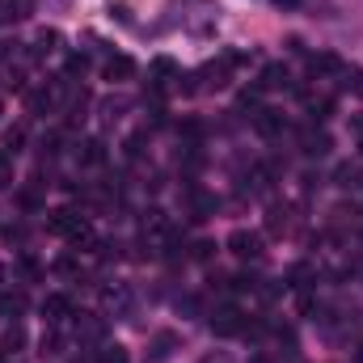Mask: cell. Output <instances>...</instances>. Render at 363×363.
Here are the masks:
<instances>
[{
    "mask_svg": "<svg viewBox=\"0 0 363 363\" xmlns=\"http://www.w3.org/2000/svg\"><path fill=\"white\" fill-rule=\"evenodd\" d=\"M47 228H51V233H60V237H68L72 245H89V241H93L89 220H85V216H77L72 207H60V211H51Z\"/></svg>",
    "mask_w": 363,
    "mask_h": 363,
    "instance_id": "cell-1",
    "label": "cell"
},
{
    "mask_svg": "<svg viewBox=\"0 0 363 363\" xmlns=\"http://www.w3.org/2000/svg\"><path fill=\"white\" fill-rule=\"evenodd\" d=\"M207 325H211V334L233 338V334H241V330H245V313H241L237 304H220V308H211Z\"/></svg>",
    "mask_w": 363,
    "mask_h": 363,
    "instance_id": "cell-2",
    "label": "cell"
},
{
    "mask_svg": "<svg viewBox=\"0 0 363 363\" xmlns=\"http://www.w3.org/2000/svg\"><path fill=\"white\" fill-rule=\"evenodd\" d=\"M228 254L233 258H241V262H258L267 250H262V233H250V228H237L233 237H228Z\"/></svg>",
    "mask_w": 363,
    "mask_h": 363,
    "instance_id": "cell-3",
    "label": "cell"
},
{
    "mask_svg": "<svg viewBox=\"0 0 363 363\" xmlns=\"http://www.w3.org/2000/svg\"><path fill=\"white\" fill-rule=\"evenodd\" d=\"M330 148H334L330 131H321V127H304L300 131V152L304 157H330Z\"/></svg>",
    "mask_w": 363,
    "mask_h": 363,
    "instance_id": "cell-4",
    "label": "cell"
},
{
    "mask_svg": "<svg viewBox=\"0 0 363 363\" xmlns=\"http://www.w3.org/2000/svg\"><path fill=\"white\" fill-rule=\"evenodd\" d=\"M174 351H178V334H174V330H161V334L152 338V355H148V363H169Z\"/></svg>",
    "mask_w": 363,
    "mask_h": 363,
    "instance_id": "cell-5",
    "label": "cell"
},
{
    "mask_svg": "<svg viewBox=\"0 0 363 363\" xmlns=\"http://www.w3.org/2000/svg\"><path fill=\"white\" fill-rule=\"evenodd\" d=\"M342 60L338 55H330V51H321V55H308V72L313 77H342Z\"/></svg>",
    "mask_w": 363,
    "mask_h": 363,
    "instance_id": "cell-6",
    "label": "cell"
},
{
    "mask_svg": "<svg viewBox=\"0 0 363 363\" xmlns=\"http://www.w3.org/2000/svg\"><path fill=\"white\" fill-rule=\"evenodd\" d=\"M287 85H291V72H287L283 64H267V68H262V77H258V89H267V93L287 89Z\"/></svg>",
    "mask_w": 363,
    "mask_h": 363,
    "instance_id": "cell-7",
    "label": "cell"
},
{
    "mask_svg": "<svg viewBox=\"0 0 363 363\" xmlns=\"http://www.w3.org/2000/svg\"><path fill=\"white\" fill-rule=\"evenodd\" d=\"M254 127H258V135H279L287 123H283V110H271V106H262L258 114H254Z\"/></svg>",
    "mask_w": 363,
    "mask_h": 363,
    "instance_id": "cell-8",
    "label": "cell"
},
{
    "mask_svg": "<svg viewBox=\"0 0 363 363\" xmlns=\"http://www.w3.org/2000/svg\"><path fill=\"white\" fill-rule=\"evenodd\" d=\"M211 216H216V199L203 194V190H194V194H190V220L203 224V220H211Z\"/></svg>",
    "mask_w": 363,
    "mask_h": 363,
    "instance_id": "cell-9",
    "label": "cell"
},
{
    "mask_svg": "<svg viewBox=\"0 0 363 363\" xmlns=\"http://www.w3.org/2000/svg\"><path fill=\"white\" fill-rule=\"evenodd\" d=\"M68 308H72L68 296H47V300H43V317H47V325H60V321L68 317Z\"/></svg>",
    "mask_w": 363,
    "mask_h": 363,
    "instance_id": "cell-10",
    "label": "cell"
},
{
    "mask_svg": "<svg viewBox=\"0 0 363 363\" xmlns=\"http://www.w3.org/2000/svg\"><path fill=\"white\" fill-rule=\"evenodd\" d=\"M101 72H106V81H127V77H131V72H135V64H131V60H127V55H110V60H106V68H101Z\"/></svg>",
    "mask_w": 363,
    "mask_h": 363,
    "instance_id": "cell-11",
    "label": "cell"
},
{
    "mask_svg": "<svg viewBox=\"0 0 363 363\" xmlns=\"http://www.w3.org/2000/svg\"><path fill=\"white\" fill-rule=\"evenodd\" d=\"M152 77H157V85H169V81H182V68L169 55H161V60H152Z\"/></svg>",
    "mask_w": 363,
    "mask_h": 363,
    "instance_id": "cell-12",
    "label": "cell"
},
{
    "mask_svg": "<svg viewBox=\"0 0 363 363\" xmlns=\"http://www.w3.org/2000/svg\"><path fill=\"white\" fill-rule=\"evenodd\" d=\"M93 363H131V351L118 347V342H106V347L93 355Z\"/></svg>",
    "mask_w": 363,
    "mask_h": 363,
    "instance_id": "cell-13",
    "label": "cell"
},
{
    "mask_svg": "<svg viewBox=\"0 0 363 363\" xmlns=\"http://www.w3.org/2000/svg\"><path fill=\"white\" fill-rule=\"evenodd\" d=\"M77 157H81L85 165H101V161H106V144H101V140H85V144L77 148Z\"/></svg>",
    "mask_w": 363,
    "mask_h": 363,
    "instance_id": "cell-14",
    "label": "cell"
},
{
    "mask_svg": "<svg viewBox=\"0 0 363 363\" xmlns=\"http://www.w3.org/2000/svg\"><path fill=\"white\" fill-rule=\"evenodd\" d=\"M144 233H157V237H169V220H165V211H157V207H152V211L144 216Z\"/></svg>",
    "mask_w": 363,
    "mask_h": 363,
    "instance_id": "cell-15",
    "label": "cell"
},
{
    "mask_svg": "<svg viewBox=\"0 0 363 363\" xmlns=\"http://www.w3.org/2000/svg\"><path fill=\"white\" fill-rule=\"evenodd\" d=\"M26 9H30V0H0V21H17V17H26Z\"/></svg>",
    "mask_w": 363,
    "mask_h": 363,
    "instance_id": "cell-16",
    "label": "cell"
},
{
    "mask_svg": "<svg viewBox=\"0 0 363 363\" xmlns=\"http://www.w3.org/2000/svg\"><path fill=\"white\" fill-rule=\"evenodd\" d=\"M342 89L363 97V68H342Z\"/></svg>",
    "mask_w": 363,
    "mask_h": 363,
    "instance_id": "cell-17",
    "label": "cell"
},
{
    "mask_svg": "<svg viewBox=\"0 0 363 363\" xmlns=\"http://www.w3.org/2000/svg\"><path fill=\"white\" fill-rule=\"evenodd\" d=\"M308 114L313 118H330L334 114V97H308Z\"/></svg>",
    "mask_w": 363,
    "mask_h": 363,
    "instance_id": "cell-18",
    "label": "cell"
},
{
    "mask_svg": "<svg viewBox=\"0 0 363 363\" xmlns=\"http://www.w3.org/2000/svg\"><path fill=\"white\" fill-rule=\"evenodd\" d=\"M43 351H47V355H64V334H60L55 325L43 334Z\"/></svg>",
    "mask_w": 363,
    "mask_h": 363,
    "instance_id": "cell-19",
    "label": "cell"
},
{
    "mask_svg": "<svg viewBox=\"0 0 363 363\" xmlns=\"http://www.w3.org/2000/svg\"><path fill=\"white\" fill-rule=\"evenodd\" d=\"M55 43H60V34H55V30H43V34L34 38V55H47V51H55Z\"/></svg>",
    "mask_w": 363,
    "mask_h": 363,
    "instance_id": "cell-20",
    "label": "cell"
},
{
    "mask_svg": "<svg viewBox=\"0 0 363 363\" xmlns=\"http://www.w3.org/2000/svg\"><path fill=\"white\" fill-rule=\"evenodd\" d=\"M17 347H26V330L21 325H9L4 330V351H17Z\"/></svg>",
    "mask_w": 363,
    "mask_h": 363,
    "instance_id": "cell-21",
    "label": "cell"
},
{
    "mask_svg": "<svg viewBox=\"0 0 363 363\" xmlns=\"http://www.w3.org/2000/svg\"><path fill=\"white\" fill-rule=\"evenodd\" d=\"M267 228H271V233H287V211H283V207H271Z\"/></svg>",
    "mask_w": 363,
    "mask_h": 363,
    "instance_id": "cell-22",
    "label": "cell"
},
{
    "mask_svg": "<svg viewBox=\"0 0 363 363\" xmlns=\"http://www.w3.org/2000/svg\"><path fill=\"white\" fill-rule=\"evenodd\" d=\"M21 140H26V131H21V127H9V131H4V148H9V157L21 148Z\"/></svg>",
    "mask_w": 363,
    "mask_h": 363,
    "instance_id": "cell-23",
    "label": "cell"
},
{
    "mask_svg": "<svg viewBox=\"0 0 363 363\" xmlns=\"http://www.w3.org/2000/svg\"><path fill=\"white\" fill-rule=\"evenodd\" d=\"M26 308V296H4L0 300V317H9V313H21Z\"/></svg>",
    "mask_w": 363,
    "mask_h": 363,
    "instance_id": "cell-24",
    "label": "cell"
},
{
    "mask_svg": "<svg viewBox=\"0 0 363 363\" xmlns=\"http://www.w3.org/2000/svg\"><path fill=\"white\" fill-rule=\"evenodd\" d=\"M4 186H13V157L9 152H0V190Z\"/></svg>",
    "mask_w": 363,
    "mask_h": 363,
    "instance_id": "cell-25",
    "label": "cell"
},
{
    "mask_svg": "<svg viewBox=\"0 0 363 363\" xmlns=\"http://www.w3.org/2000/svg\"><path fill=\"white\" fill-rule=\"evenodd\" d=\"M77 334L81 338H101V321H81L77 317Z\"/></svg>",
    "mask_w": 363,
    "mask_h": 363,
    "instance_id": "cell-26",
    "label": "cell"
},
{
    "mask_svg": "<svg viewBox=\"0 0 363 363\" xmlns=\"http://www.w3.org/2000/svg\"><path fill=\"white\" fill-rule=\"evenodd\" d=\"M51 271H55V274H64V279H77V274H81V267H77L72 258H60V262H55Z\"/></svg>",
    "mask_w": 363,
    "mask_h": 363,
    "instance_id": "cell-27",
    "label": "cell"
},
{
    "mask_svg": "<svg viewBox=\"0 0 363 363\" xmlns=\"http://www.w3.org/2000/svg\"><path fill=\"white\" fill-rule=\"evenodd\" d=\"M110 17H114V21H123V26H131V4H123V0H118V4H110Z\"/></svg>",
    "mask_w": 363,
    "mask_h": 363,
    "instance_id": "cell-28",
    "label": "cell"
},
{
    "mask_svg": "<svg viewBox=\"0 0 363 363\" xmlns=\"http://www.w3.org/2000/svg\"><path fill=\"white\" fill-rule=\"evenodd\" d=\"M85 68H89L85 55H72V60H68V77H85Z\"/></svg>",
    "mask_w": 363,
    "mask_h": 363,
    "instance_id": "cell-29",
    "label": "cell"
},
{
    "mask_svg": "<svg viewBox=\"0 0 363 363\" xmlns=\"http://www.w3.org/2000/svg\"><path fill=\"white\" fill-rule=\"evenodd\" d=\"M355 178H359V169H351V165H342V169H338V186H351Z\"/></svg>",
    "mask_w": 363,
    "mask_h": 363,
    "instance_id": "cell-30",
    "label": "cell"
},
{
    "mask_svg": "<svg viewBox=\"0 0 363 363\" xmlns=\"http://www.w3.org/2000/svg\"><path fill=\"white\" fill-rule=\"evenodd\" d=\"M211 250H216L211 241H199V245H194V258H211Z\"/></svg>",
    "mask_w": 363,
    "mask_h": 363,
    "instance_id": "cell-31",
    "label": "cell"
},
{
    "mask_svg": "<svg viewBox=\"0 0 363 363\" xmlns=\"http://www.w3.org/2000/svg\"><path fill=\"white\" fill-rule=\"evenodd\" d=\"M274 4H279V9H296L300 0H274Z\"/></svg>",
    "mask_w": 363,
    "mask_h": 363,
    "instance_id": "cell-32",
    "label": "cell"
},
{
    "mask_svg": "<svg viewBox=\"0 0 363 363\" xmlns=\"http://www.w3.org/2000/svg\"><path fill=\"white\" fill-rule=\"evenodd\" d=\"M250 363H271V359H267V355H254V359H250Z\"/></svg>",
    "mask_w": 363,
    "mask_h": 363,
    "instance_id": "cell-33",
    "label": "cell"
},
{
    "mask_svg": "<svg viewBox=\"0 0 363 363\" xmlns=\"http://www.w3.org/2000/svg\"><path fill=\"white\" fill-rule=\"evenodd\" d=\"M203 363H224V359H203Z\"/></svg>",
    "mask_w": 363,
    "mask_h": 363,
    "instance_id": "cell-34",
    "label": "cell"
},
{
    "mask_svg": "<svg viewBox=\"0 0 363 363\" xmlns=\"http://www.w3.org/2000/svg\"><path fill=\"white\" fill-rule=\"evenodd\" d=\"M0 114H4V97H0Z\"/></svg>",
    "mask_w": 363,
    "mask_h": 363,
    "instance_id": "cell-35",
    "label": "cell"
},
{
    "mask_svg": "<svg viewBox=\"0 0 363 363\" xmlns=\"http://www.w3.org/2000/svg\"><path fill=\"white\" fill-rule=\"evenodd\" d=\"M0 363H4V347H0Z\"/></svg>",
    "mask_w": 363,
    "mask_h": 363,
    "instance_id": "cell-36",
    "label": "cell"
},
{
    "mask_svg": "<svg viewBox=\"0 0 363 363\" xmlns=\"http://www.w3.org/2000/svg\"><path fill=\"white\" fill-rule=\"evenodd\" d=\"M359 152H363V135H359Z\"/></svg>",
    "mask_w": 363,
    "mask_h": 363,
    "instance_id": "cell-37",
    "label": "cell"
},
{
    "mask_svg": "<svg viewBox=\"0 0 363 363\" xmlns=\"http://www.w3.org/2000/svg\"><path fill=\"white\" fill-rule=\"evenodd\" d=\"M0 279H4V267H0Z\"/></svg>",
    "mask_w": 363,
    "mask_h": 363,
    "instance_id": "cell-38",
    "label": "cell"
},
{
    "mask_svg": "<svg viewBox=\"0 0 363 363\" xmlns=\"http://www.w3.org/2000/svg\"><path fill=\"white\" fill-rule=\"evenodd\" d=\"M359 363H363V355H359Z\"/></svg>",
    "mask_w": 363,
    "mask_h": 363,
    "instance_id": "cell-39",
    "label": "cell"
}]
</instances>
